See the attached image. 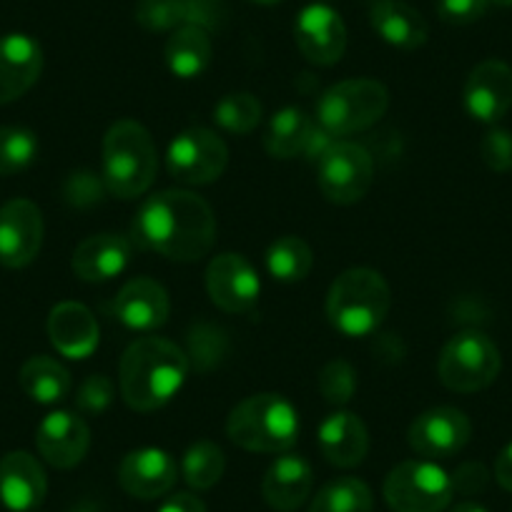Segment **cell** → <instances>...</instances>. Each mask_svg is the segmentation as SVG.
<instances>
[{"label":"cell","mask_w":512,"mask_h":512,"mask_svg":"<svg viewBox=\"0 0 512 512\" xmlns=\"http://www.w3.org/2000/svg\"><path fill=\"white\" fill-rule=\"evenodd\" d=\"M139 246L171 262H199L216 241V216L201 196L171 189L141 204L134 219Z\"/></svg>","instance_id":"1"},{"label":"cell","mask_w":512,"mask_h":512,"mask_svg":"<svg viewBox=\"0 0 512 512\" xmlns=\"http://www.w3.org/2000/svg\"><path fill=\"white\" fill-rule=\"evenodd\" d=\"M186 374L189 357L179 344L161 337L136 339L121 357V397L131 410L154 412L181 390Z\"/></svg>","instance_id":"2"},{"label":"cell","mask_w":512,"mask_h":512,"mask_svg":"<svg viewBox=\"0 0 512 512\" xmlns=\"http://www.w3.org/2000/svg\"><path fill=\"white\" fill-rule=\"evenodd\" d=\"M156 144L139 121L123 118L103 136V181L116 199H136L151 189L156 179Z\"/></svg>","instance_id":"3"},{"label":"cell","mask_w":512,"mask_h":512,"mask_svg":"<svg viewBox=\"0 0 512 512\" xmlns=\"http://www.w3.org/2000/svg\"><path fill=\"white\" fill-rule=\"evenodd\" d=\"M392 307L390 284L374 269H347L327 294V319L349 339L369 337L382 327Z\"/></svg>","instance_id":"4"},{"label":"cell","mask_w":512,"mask_h":512,"mask_svg":"<svg viewBox=\"0 0 512 512\" xmlns=\"http://www.w3.org/2000/svg\"><path fill=\"white\" fill-rule=\"evenodd\" d=\"M226 435L241 450L264 455L287 452L299 437V412L282 395H251L231 410Z\"/></svg>","instance_id":"5"},{"label":"cell","mask_w":512,"mask_h":512,"mask_svg":"<svg viewBox=\"0 0 512 512\" xmlns=\"http://www.w3.org/2000/svg\"><path fill=\"white\" fill-rule=\"evenodd\" d=\"M390 106V91L372 78H349L337 83L317 103V123L334 136L367 131Z\"/></svg>","instance_id":"6"},{"label":"cell","mask_w":512,"mask_h":512,"mask_svg":"<svg viewBox=\"0 0 512 512\" xmlns=\"http://www.w3.org/2000/svg\"><path fill=\"white\" fill-rule=\"evenodd\" d=\"M500 367V349L487 334L477 332V329L455 334L442 347L440 359H437L440 382L447 390L460 392V395H472V392L490 387L500 374Z\"/></svg>","instance_id":"7"},{"label":"cell","mask_w":512,"mask_h":512,"mask_svg":"<svg viewBox=\"0 0 512 512\" xmlns=\"http://www.w3.org/2000/svg\"><path fill=\"white\" fill-rule=\"evenodd\" d=\"M392 512H442L455 497L452 477L432 460H405L384 480Z\"/></svg>","instance_id":"8"},{"label":"cell","mask_w":512,"mask_h":512,"mask_svg":"<svg viewBox=\"0 0 512 512\" xmlns=\"http://www.w3.org/2000/svg\"><path fill=\"white\" fill-rule=\"evenodd\" d=\"M229 164V149L224 139L211 128H186L171 141L166 166L176 181L189 186L214 184Z\"/></svg>","instance_id":"9"},{"label":"cell","mask_w":512,"mask_h":512,"mask_svg":"<svg viewBox=\"0 0 512 512\" xmlns=\"http://www.w3.org/2000/svg\"><path fill=\"white\" fill-rule=\"evenodd\" d=\"M374 181V159L364 146L339 141L317 164V184L332 204L349 206L367 196Z\"/></svg>","instance_id":"10"},{"label":"cell","mask_w":512,"mask_h":512,"mask_svg":"<svg viewBox=\"0 0 512 512\" xmlns=\"http://www.w3.org/2000/svg\"><path fill=\"white\" fill-rule=\"evenodd\" d=\"M294 41L314 66H334L347 51V28L329 3H309L294 21Z\"/></svg>","instance_id":"11"},{"label":"cell","mask_w":512,"mask_h":512,"mask_svg":"<svg viewBox=\"0 0 512 512\" xmlns=\"http://www.w3.org/2000/svg\"><path fill=\"white\" fill-rule=\"evenodd\" d=\"M472 425L457 407H435L417 417L407 432L412 450L425 460H447L465 450L470 442Z\"/></svg>","instance_id":"12"},{"label":"cell","mask_w":512,"mask_h":512,"mask_svg":"<svg viewBox=\"0 0 512 512\" xmlns=\"http://www.w3.org/2000/svg\"><path fill=\"white\" fill-rule=\"evenodd\" d=\"M43 246V216L33 201L11 199L0 206V264L23 269Z\"/></svg>","instance_id":"13"},{"label":"cell","mask_w":512,"mask_h":512,"mask_svg":"<svg viewBox=\"0 0 512 512\" xmlns=\"http://www.w3.org/2000/svg\"><path fill=\"white\" fill-rule=\"evenodd\" d=\"M211 302L229 314H249L259 304L262 282L241 254H219L206 269Z\"/></svg>","instance_id":"14"},{"label":"cell","mask_w":512,"mask_h":512,"mask_svg":"<svg viewBox=\"0 0 512 512\" xmlns=\"http://www.w3.org/2000/svg\"><path fill=\"white\" fill-rule=\"evenodd\" d=\"M465 111L480 123H497L512 108V68L505 61H482L467 76Z\"/></svg>","instance_id":"15"},{"label":"cell","mask_w":512,"mask_h":512,"mask_svg":"<svg viewBox=\"0 0 512 512\" xmlns=\"http://www.w3.org/2000/svg\"><path fill=\"white\" fill-rule=\"evenodd\" d=\"M179 477L174 457L159 447L128 452L118 465V482L136 500H156L171 492Z\"/></svg>","instance_id":"16"},{"label":"cell","mask_w":512,"mask_h":512,"mask_svg":"<svg viewBox=\"0 0 512 512\" xmlns=\"http://www.w3.org/2000/svg\"><path fill=\"white\" fill-rule=\"evenodd\" d=\"M43 71V51L36 38L8 33L0 38V106L26 96Z\"/></svg>","instance_id":"17"},{"label":"cell","mask_w":512,"mask_h":512,"mask_svg":"<svg viewBox=\"0 0 512 512\" xmlns=\"http://www.w3.org/2000/svg\"><path fill=\"white\" fill-rule=\"evenodd\" d=\"M169 312V294L149 277H136L123 284L111 304L113 317L134 332H156L169 322Z\"/></svg>","instance_id":"18"},{"label":"cell","mask_w":512,"mask_h":512,"mask_svg":"<svg viewBox=\"0 0 512 512\" xmlns=\"http://www.w3.org/2000/svg\"><path fill=\"white\" fill-rule=\"evenodd\" d=\"M36 447L43 460L56 470H71L81 465L91 447V430L73 412H51L43 417L36 432Z\"/></svg>","instance_id":"19"},{"label":"cell","mask_w":512,"mask_h":512,"mask_svg":"<svg viewBox=\"0 0 512 512\" xmlns=\"http://www.w3.org/2000/svg\"><path fill=\"white\" fill-rule=\"evenodd\" d=\"M48 477L31 452H8L0 457V502L13 512H31L46 500Z\"/></svg>","instance_id":"20"},{"label":"cell","mask_w":512,"mask_h":512,"mask_svg":"<svg viewBox=\"0 0 512 512\" xmlns=\"http://www.w3.org/2000/svg\"><path fill=\"white\" fill-rule=\"evenodd\" d=\"M48 337L56 352L68 359H86L98 347V322L88 307L78 302H61L48 317Z\"/></svg>","instance_id":"21"},{"label":"cell","mask_w":512,"mask_h":512,"mask_svg":"<svg viewBox=\"0 0 512 512\" xmlns=\"http://www.w3.org/2000/svg\"><path fill=\"white\" fill-rule=\"evenodd\" d=\"M131 262V241L121 234H96L73 251V272L83 282H111Z\"/></svg>","instance_id":"22"},{"label":"cell","mask_w":512,"mask_h":512,"mask_svg":"<svg viewBox=\"0 0 512 512\" xmlns=\"http://www.w3.org/2000/svg\"><path fill=\"white\" fill-rule=\"evenodd\" d=\"M314 485L312 465L302 455L284 452L269 465L262 480V495L269 507L279 512H294L307 502Z\"/></svg>","instance_id":"23"},{"label":"cell","mask_w":512,"mask_h":512,"mask_svg":"<svg viewBox=\"0 0 512 512\" xmlns=\"http://www.w3.org/2000/svg\"><path fill=\"white\" fill-rule=\"evenodd\" d=\"M369 23L384 43L402 48V51L422 48L430 36V26L422 18V13L402 3V0H374L372 11H369Z\"/></svg>","instance_id":"24"},{"label":"cell","mask_w":512,"mask_h":512,"mask_svg":"<svg viewBox=\"0 0 512 512\" xmlns=\"http://www.w3.org/2000/svg\"><path fill=\"white\" fill-rule=\"evenodd\" d=\"M319 450L329 465L357 467L369 450L367 427L352 412H334L319 427Z\"/></svg>","instance_id":"25"},{"label":"cell","mask_w":512,"mask_h":512,"mask_svg":"<svg viewBox=\"0 0 512 512\" xmlns=\"http://www.w3.org/2000/svg\"><path fill=\"white\" fill-rule=\"evenodd\" d=\"M166 66L179 78H199L209 68L214 48L211 33L199 26H179L166 41Z\"/></svg>","instance_id":"26"},{"label":"cell","mask_w":512,"mask_h":512,"mask_svg":"<svg viewBox=\"0 0 512 512\" xmlns=\"http://www.w3.org/2000/svg\"><path fill=\"white\" fill-rule=\"evenodd\" d=\"M21 387L38 405H56L71 392V374L53 357L38 354L21 367Z\"/></svg>","instance_id":"27"},{"label":"cell","mask_w":512,"mask_h":512,"mask_svg":"<svg viewBox=\"0 0 512 512\" xmlns=\"http://www.w3.org/2000/svg\"><path fill=\"white\" fill-rule=\"evenodd\" d=\"M312 126L314 121L307 116V111L297 106L282 108L269 121L267 136H264V149L274 159H294V156L304 151Z\"/></svg>","instance_id":"28"},{"label":"cell","mask_w":512,"mask_h":512,"mask_svg":"<svg viewBox=\"0 0 512 512\" xmlns=\"http://www.w3.org/2000/svg\"><path fill=\"white\" fill-rule=\"evenodd\" d=\"M374 495L369 485L357 477L329 480L312 500L309 512H372Z\"/></svg>","instance_id":"29"},{"label":"cell","mask_w":512,"mask_h":512,"mask_svg":"<svg viewBox=\"0 0 512 512\" xmlns=\"http://www.w3.org/2000/svg\"><path fill=\"white\" fill-rule=\"evenodd\" d=\"M314 254L309 244L299 236H282L267 251V269L279 282H302L312 272Z\"/></svg>","instance_id":"30"},{"label":"cell","mask_w":512,"mask_h":512,"mask_svg":"<svg viewBox=\"0 0 512 512\" xmlns=\"http://www.w3.org/2000/svg\"><path fill=\"white\" fill-rule=\"evenodd\" d=\"M226 457L216 442L201 440L186 450L184 460H181V475H184L186 485L194 490H211L216 482L224 477Z\"/></svg>","instance_id":"31"},{"label":"cell","mask_w":512,"mask_h":512,"mask_svg":"<svg viewBox=\"0 0 512 512\" xmlns=\"http://www.w3.org/2000/svg\"><path fill=\"white\" fill-rule=\"evenodd\" d=\"M214 121L224 131H229V134L246 136L262 121V103H259V98L246 91L229 93V96H224L216 103Z\"/></svg>","instance_id":"32"},{"label":"cell","mask_w":512,"mask_h":512,"mask_svg":"<svg viewBox=\"0 0 512 512\" xmlns=\"http://www.w3.org/2000/svg\"><path fill=\"white\" fill-rule=\"evenodd\" d=\"M38 156V139L21 126H0V176L28 169Z\"/></svg>","instance_id":"33"},{"label":"cell","mask_w":512,"mask_h":512,"mask_svg":"<svg viewBox=\"0 0 512 512\" xmlns=\"http://www.w3.org/2000/svg\"><path fill=\"white\" fill-rule=\"evenodd\" d=\"M226 354H229V337H226L224 329L204 322L191 327L186 357H189V364H194L199 372L214 369L216 364L224 362Z\"/></svg>","instance_id":"34"},{"label":"cell","mask_w":512,"mask_h":512,"mask_svg":"<svg viewBox=\"0 0 512 512\" xmlns=\"http://www.w3.org/2000/svg\"><path fill=\"white\" fill-rule=\"evenodd\" d=\"M319 395L324 397V402L329 405H347L349 400L357 392V372L349 362L344 359H332L322 367L319 372Z\"/></svg>","instance_id":"35"},{"label":"cell","mask_w":512,"mask_h":512,"mask_svg":"<svg viewBox=\"0 0 512 512\" xmlns=\"http://www.w3.org/2000/svg\"><path fill=\"white\" fill-rule=\"evenodd\" d=\"M134 16L136 23L151 33H171L184 26L181 0H139Z\"/></svg>","instance_id":"36"},{"label":"cell","mask_w":512,"mask_h":512,"mask_svg":"<svg viewBox=\"0 0 512 512\" xmlns=\"http://www.w3.org/2000/svg\"><path fill=\"white\" fill-rule=\"evenodd\" d=\"M103 194H108L103 176L93 171H73L63 184V199L76 209H88L93 204H101Z\"/></svg>","instance_id":"37"},{"label":"cell","mask_w":512,"mask_h":512,"mask_svg":"<svg viewBox=\"0 0 512 512\" xmlns=\"http://www.w3.org/2000/svg\"><path fill=\"white\" fill-rule=\"evenodd\" d=\"M480 156L487 169L497 171V174L512 171V131H507V128L487 131L480 141Z\"/></svg>","instance_id":"38"},{"label":"cell","mask_w":512,"mask_h":512,"mask_svg":"<svg viewBox=\"0 0 512 512\" xmlns=\"http://www.w3.org/2000/svg\"><path fill=\"white\" fill-rule=\"evenodd\" d=\"M113 400V384L106 374H91L81 382L76 395V407L86 415H101Z\"/></svg>","instance_id":"39"},{"label":"cell","mask_w":512,"mask_h":512,"mask_svg":"<svg viewBox=\"0 0 512 512\" xmlns=\"http://www.w3.org/2000/svg\"><path fill=\"white\" fill-rule=\"evenodd\" d=\"M181 6H184V26H199L209 33L224 26V0H181Z\"/></svg>","instance_id":"40"},{"label":"cell","mask_w":512,"mask_h":512,"mask_svg":"<svg viewBox=\"0 0 512 512\" xmlns=\"http://www.w3.org/2000/svg\"><path fill=\"white\" fill-rule=\"evenodd\" d=\"M490 8V0H437V13L450 26H470L480 21Z\"/></svg>","instance_id":"41"},{"label":"cell","mask_w":512,"mask_h":512,"mask_svg":"<svg viewBox=\"0 0 512 512\" xmlns=\"http://www.w3.org/2000/svg\"><path fill=\"white\" fill-rule=\"evenodd\" d=\"M450 477L455 492H462V495H477V492L485 490L487 480H490L485 465H480V462H465V465L457 467L455 475Z\"/></svg>","instance_id":"42"},{"label":"cell","mask_w":512,"mask_h":512,"mask_svg":"<svg viewBox=\"0 0 512 512\" xmlns=\"http://www.w3.org/2000/svg\"><path fill=\"white\" fill-rule=\"evenodd\" d=\"M337 144H339V136H334L332 131H327L324 126L314 123L312 131H309L307 136V144H304L302 156L307 161H312V164H319V161H322Z\"/></svg>","instance_id":"43"},{"label":"cell","mask_w":512,"mask_h":512,"mask_svg":"<svg viewBox=\"0 0 512 512\" xmlns=\"http://www.w3.org/2000/svg\"><path fill=\"white\" fill-rule=\"evenodd\" d=\"M159 512H206V505L191 492H176L159 507Z\"/></svg>","instance_id":"44"},{"label":"cell","mask_w":512,"mask_h":512,"mask_svg":"<svg viewBox=\"0 0 512 512\" xmlns=\"http://www.w3.org/2000/svg\"><path fill=\"white\" fill-rule=\"evenodd\" d=\"M495 477L502 490L512 492V442L502 447V452L495 460Z\"/></svg>","instance_id":"45"},{"label":"cell","mask_w":512,"mask_h":512,"mask_svg":"<svg viewBox=\"0 0 512 512\" xmlns=\"http://www.w3.org/2000/svg\"><path fill=\"white\" fill-rule=\"evenodd\" d=\"M452 512H490V510H485V507L477 505V502H460L457 507H452Z\"/></svg>","instance_id":"46"},{"label":"cell","mask_w":512,"mask_h":512,"mask_svg":"<svg viewBox=\"0 0 512 512\" xmlns=\"http://www.w3.org/2000/svg\"><path fill=\"white\" fill-rule=\"evenodd\" d=\"M249 3H256V6H279L282 0H249Z\"/></svg>","instance_id":"47"},{"label":"cell","mask_w":512,"mask_h":512,"mask_svg":"<svg viewBox=\"0 0 512 512\" xmlns=\"http://www.w3.org/2000/svg\"><path fill=\"white\" fill-rule=\"evenodd\" d=\"M490 6H497V8H512V0H490Z\"/></svg>","instance_id":"48"},{"label":"cell","mask_w":512,"mask_h":512,"mask_svg":"<svg viewBox=\"0 0 512 512\" xmlns=\"http://www.w3.org/2000/svg\"><path fill=\"white\" fill-rule=\"evenodd\" d=\"M322 3H329V0H322Z\"/></svg>","instance_id":"49"}]
</instances>
